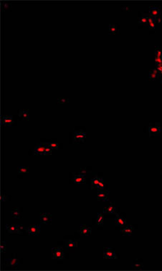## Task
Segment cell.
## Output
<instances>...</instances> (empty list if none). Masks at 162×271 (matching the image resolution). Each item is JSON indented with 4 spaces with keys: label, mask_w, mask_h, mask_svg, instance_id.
Returning a JSON list of instances; mask_svg holds the SVG:
<instances>
[{
    "label": "cell",
    "mask_w": 162,
    "mask_h": 271,
    "mask_svg": "<svg viewBox=\"0 0 162 271\" xmlns=\"http://www.w3.org/2000/svg\"><path fill=\"white\" fill-rule=\"evenodd\" d=\"M149 15L153 18H157L161 15V10L159 7H149Z\"/></svg>",
    "instance_id": "cell-13"
},
{
    "label": "cell",
    "mask_w": 162,
    "mask_h": 271,
    "mask_svg": "<svg viewBox=\"0 0 162 271\" xmlns=\"http://www.w3.org/2000/svg\"><path fill=\"white\" fill-rule=\"evenodd\" d=\"M7 230L8 231L9 234H22V232L20 231L17 227V225L16 224H7Z\"/></svg>",
    "instance_id": "cell-9"
},
{
    "label": "cell",
    "mask_w": 162,
    "mask_h": 271,
    "mask_svg": "<svg viewBox=\"0 0 162 271\" xmlns=\"http://www.w3.org/2000/svg\"><path fill=\"white\" fill-rule=\"evenodd\" d=\"M132 268L133 270H142L144 268V264L141 262H135L132 265Z\"/></svg>",
    "instance_id": "cell-27"
},
{
    "label": "cell",
    "mask_w": 162,
    "mask_h": 271,
    "mask_svg": "<svg viewBox=\"0 0 162 271\" xmlns=\"http://www.w3.org/2000/svg\"><path fill=\"white\" fill-rule=\"evenodd\" d=\"M155 22H156V20L151 22V23H148V28H149V30H153L155 29Z\"/></svg>",
    "instance_id": "cell-32"
},
{
    "label": "cell",
    "mask_w": 162,
    "mask_h": 271,
    "mask_svg": "<svg viewBox=\"0 0 162 271\" xmlns=\"http://www.w3.org/2000/svg\"><path fill=\"white\" fill-rule=\"evenodd\" d=\"M9 7V4H6V3L3 4V8H4V9H7V8H8V7Z\"/></svg>",
    "instance_id": "cell-39"
},
{
    "label": "cell",
    "mask_w": 162,
    "mask_h": 271,
    "mask_svg": "<svg viewBox=\"0 0 162 271\" xmlns=\"http://www.w3.org/2000/svg\"><path fill=\"white\" fill-rule=\"evenodd\" d=\"M139 24H141V25H146L148 24V20H147V14H143L141 18L139 19Z\"/></svg>",
    "instance_id": "cell-23"
},
{
    "label": "cell",
    "mask_w": 162,
    "mask_h": 271,
    "mask_svg": "<svg viewBox=\"0 0 162 271\" xmlns=\"http://www.w3.org/2000/svg\"><path fill=\"white\" fill-rule=\"evenodd\" d=\"M52 258L55 260H63L65 258V254L62 247L52 248Z\"/></svg>",
    "instance_id": "cell-3"
},
{
    "label": "cell",
    "mask_w": 162,
    "mask_h": 271,
    "mask_svg": "<svg viewBox=\"0 0 162 271\" xmlns=\"http://www.w3.org/2000/svg\"><path fill=\"white\" fill-rule=\"evenodd\" d=\"M99 181H100V178L97 175H95L93 178L91 179V182H90V189L91 190H93V188L97 187Z\"/></svg>",
    "instance_id": "cell-18"
},
{
    "label": "cell",
    "mask_w": 162,
    "mask_h": 271,
    "mask_svg": "<svg viewBox=\"0 0 162 271\" xmlns=\"http://www.w3.org/2000/svg\"><path fill=\"white\" fill-rule=\"evenodd\" d=\"M85 175L78 173V174L73 175L72 181H74V183L75 184H81L83 183H85Z\"/></svg>",
    "instance_id": "cell-10"
},
{
    "label": "cell",
    "mask_w": 162,
    "mask_h": 271,
    "mask_svg": "<svg viewBox=\"0 0 162 271\" xmlns=\"http://www.w3.org/2000/svg\"><path fill=\"white\" fill-rule=\"evenodd\" d=\"M108 194H109V191L107 190L105 191H99L98 193V195H97V197H98V201H108Z\"/></svg>",
    "instance_id": "cell-14"
},
{
    "label": "cell",
    "mask_w": 162,
    "mask_h": 271,
    "mask_svg": "<svg viewBox=\"0 0 162 271\" xmlns=\"http://www.w3.org/2000/svg\"><path fill=\"white\" fill-rule=\"evenodd\" d=\"M6 250V242H2L1 244V252H4Z\"/></svg>",
    "instance_id": "cell-33"
},
{
    "label": "cell",
    "mask_w": 162,
    "mask_h": 271,
    "mask_svg": "<svg viewBox=\"0 0 162 271\" xmlns=\"http://www.w3.org/2000/svg\"><path fill=\"white\" fill-rule=\"evenodd\" d=\"M19 117L24 120H27L29 118V111L28 110H20L19 112Z\"/></svg>",
    "instance_id": "cell-19"
},
{
    "label": "cell",
    "mask_w": 162,
    "mask_h": 271,
    "mask_svg": "<svg viewBox=\"0 0 162 271\" xmlns=\"http://www.w3.org/2000/svg\"><path fill=\"white\" fill-rule=\"evenodd\" d=\"M96 224L98 226H102L103 224V216L101 213H98L96 218Z\"/></svg>",
    "instance_id": "cell-21"
},
{
    "label": "cell",
    "mask_w": 162,
    "mask_h": 271,
    "mask_svg": "<svg viewBox=\"0 0 162 271\" xmlns=\"http://www.w3.org/2000/svg\"><path fill=\"white\" fill-rule=\"evenodd\" d=\"M26 232L29 235H36L38 236L40 232V225H32L29 227H26Z\"/></svg>",
    "instance_id": "cell-5"
},
{
    "label": "cell",
    "mask_w": 162,
    "mask_h": 271,
    "mask_svg": "<svg viewBox=\"0 0 162 271\" xmlns=\"http://www.w3.org/2000/svg\"><path fill=\"white\" fill-rule=\"evenodd\" d=\"M161 66H162V63H161Z\"/></svg>",
    "instance_id": "cell-43"
},
{
    "label": "cell",
    "mask_w": 162,
    "mask_h": 271,
    "mask_svg": "<svg viewBox=\"0 0 162 271\" xmlns=\"http://www.w3.org/2000/svg\"><path fill=\"white\" fill-rule=\"evenodd\" d=\"M155 63L156 64H161L162 63V58H158L155 57Z\"/></svg>",
    "instance_id": "cell-36"
},
{
    "label": "cell",
    "mask_w": 162,
    "mask_h": 271,
    "mask_svg": "<svg viewBox=\"0 0 162 271\" xmlns=\"http://www.w3.org/2000/svg\"><path fill=\"white\" fill-rule=\"evenodd\" d=\"M12 216L15 217L16 219H20L21 218L20 214L19 211V209H12Z\"/></svg>",
    "instance_id": "cell-25"
},
{
    "label": "cell",
    "mask_w": 162,
    "mask_h": 271,
    "mask_svg": "<svg viewBox=\"0 0 162 271\" xmlns=\"http://www.w3.org/2000/svg\"><path fill=\"white\" fill-rule=\"evenodd\" d=\"M58 101L59 103H65V102H68V101H69V99H68L65 98H59L58 99Z\"/></svg>",
    "instance_id": "cell-34"
},
{
    "label": "cell",
    "mask_w": 162,
    "mask_h": 271,
    "mask_svg": "<svg viewBox=\"0 0 162 271\" xmlns=\"http://www.w3.org/2000/svg\"><path fill=\"white\" fill-rule=\"evenodd\" d=\"M52 153V147L49 145V142H47L45 147V151H44V155H51Z\"/></svg>",
    "instance_id": "cell-24"
},
{
    "label": "cell",
    "mask_w": 162,
    "mask_h": 271,
    "mask_svg": "<svg viewBox=\"0 0 162 271\" xmlns=\"http://www.w3.org/2000/svg\"><path fill=\"white\" fill-rule=\"evenodd\" d=\"M161 85H162V79H161Z\"/></svg>",
    "instance_id": "cell-42"
},
{
    "label": "cell",
    "mask_w": 162,
    "mask_h": 271,
    "mask_svg": "<svg viewBox=\"0 0 162 271\" xmlns=\"http://www.w3.org/2000/svg\"><path fill=\"white\" fill-rule=\"evenodd\" d=\"M49 145L52 147V149H55V150H58L59 148V145L58 142H49Z\"/></svg>",
    "instance_id": "cell-31"
},
{
    "label": "cell",
    "mask_w": 162,
    "mask_h": 271,
    "mask_svg": "<svg viewBox=\"0 0 162 271\" xmlns=\"http://www.w3.org/2000/svg\"><path fill=\"white\" fill-rule=\"evenodd\" d=\"M88 172H90V171H88V170H87V169L85 168H81L80 169V172L79 173H80V174H83V175H86V173H88Z\"/></svg>",
    "instance_id": "cell-35"
},
{
    "label": "cell",
    "mask_w": 162,
    "mask_h": 271,
    "mask_svg": "<svg viewBox=\"0 0 162 271\" xmlns=\"http://www.w3.org/2000/svg\"><path fill=\"white\" fill-rule=\"evenodd\" d=\"M116 212V208L115 206L114 202H111L109 206L103 209V213L105 214H115Z\"/></svg>",
    "instance_id": "cell-12"
},
{
    "label": "cell",
    "mask_w": 162,
    "mask_h": 271,
    "mask_svg": "<svg viewBox=\"0 0 162 271\" xmlns=\"http://www.w3.org/2000/svg\"><path fill=\"white\" fill-rule=\"evenodd\" d=\"M148 134L149 137H153L161 135V124L158 123H149L148 124Z\"/></svg>",
    "instance_id": "cell-1"
},
{
    "label": "cell",
    "mask_w": 162,
    "mask_h": 271,
    "mask_svg": "<svg viewBox=\"0 0 162 271\" xmlns=\"http://www.w3.org/2000/svg\"><path fill=\"white\" fill-rule=\"evenodd\" d=\"M92 232V228L85 224H81L80 229L78 230V232L80 233L82 236H88V235H90Z\"/></svg>",
    "instance_id": "cell-8"
},
{
    "label": "cell",
    "mask_w": 162,
    "mask_h": 271,
    "mask_svg": "<svg viewBox=\"0 0 162 271\" xmlns=\"http://www.w3.org/2000/svg\"><path fill=\"white\" fill-rule=\"evenodd\" d=\"M158 76H159V74L155 73L152 70L149 72V78H150L151 80H155V79L158 78Z\"/></svg>",
    "instance_id": "cell-29"
},
{
    "label": "cell",
    "mask_w": 162,
    "mask_h": 271,
    "mask_svg": "<svg viewBox=\"0 0 162 271\" xmlns=\"http://www.w3.org/2000/svg\"><path fill=\"white\" fill-rule=\"evenodd\" d=\"M109 31L112 34H116V32H118V27L114 24H110L109 25Z\"/></svg>",
    "instance_id": "cell-26"
},
{
    "label": "cell",
    "mask_w": 162,
    "mask_h": 271,
    "mask_svg": "<svg viewBox=\"0 0 162 271\" xmlns=\"http://www.w3.org/2000/svg\"><path fill=\"white\" fill-rule=\"evenodd\" d=\"M7 261L8 262V264L6 265L7 267L8 266H15V265H17V257H15V254H14L13 255V257H12V259H7Z\"/></svg>",
    "instance_id": "cell-20"
},
{
    "label": "cell",
    "mask_w": 162,
    "mask_h": 271,
    "mask_svg": "<svg viewBox=\"0 0 162 271\" xmlns=\"http://www.w3.org/2000/svg\"><path fill=\"white\" fill-rule=\"evenodd\" d=\"M155 19H156V22L157 21V22H159V23H160V22H161V15L158 16V17L155 18Z\"/></svg>",
    "instance_id": "cell-38"
},
{
    "label": "cell",
    "mask_w": 162,
    "mask_h": 271,
    "mask_svg": "<svg viewBox=\"0 0 162 271\" xmlns=\"http://www.w3.org/2000/svg\"><path fill=\"white\" fill-rule=\"evenodd\" d=\"M103 255L105 259H117L118 257L116 255L115 251L112 248H104L103 249Z\"/></svg>",
    "instance_id": "cell-4"
},
{
    "label": "cell",
    "mask_w": 162,
    "mask_h": 271,
    "mask_svg": "<svg viewBox=\"0 0 162 271\" xmlns=\"http://www.w3.org/2000/svg\"><path fill=\"white\" fill-rule=\"evenodd\" d=\"M116 214V217L115 218V225L118 226V227H123L126 224V219L125 217L121 216V214L118 213Z\"/></svg>",
    "instance_id": "cell-6"
},
{
    "label": "cell",
    "mask_w": 162,
    "mask_h": 271,
    "mask_svg": "<svg viewBox=\"0 0 162 271\" xmlns=\"http://www.w3.org/2000/svg\"><path fill=\"white\" fill-rule=\"evenodd\" d=\"M162 50L161 47H156L155 48V57L161 58Z\"/></svg>",
    "instance_id": "cell-28"
},
{
    "label": "cell",
    "mask_w": 162,
    "mask_h": 271,
    "mask_svg": "<svg viewBox=\"0 0 162 271\" xmlns=\"http://www.w3.org/2000/svg\"><path fill=\"white\" fill-rule=\"evenodd\" d=\"M159 73H160V74H161V75H162V71H160V72H159Z\"/></svg>",
    "instance_id": "cell-41"
},
{
    "label": "cell",
    "mask_w": 162,
    "mask_h": 271,
    "mask_svg": "<svg viewBox=\"0 0 162 271\" xmlns=\"http://www.w3.org/2000/svg\"><path fill=\"white\" fill-rule=\"evenodd\" d=\"M1 123H2V125L11 127L12 124L15 123V121H14V119H13V116H4V117H2V119H1Z\"/></svg>",
    "instance_id": "cell-7"
},
{
    "label": "cell",
    "mask_w": 162,
    "mask_h": 271,
    "mask_svg": "<svg viewBox=\"0 0 162 271\" xmlns=\"http://www.w3.org/2000/svg\"><path fill=\"white\" fill-rule=\"evenodd\" d=\"M134 229H135L131 225H128V226L126 227L123 229H122L121 230V234L123 236H126V235L130 236V235H131L132 232L134 231Z\"/></svg>",
    "instance_id": "cell-16"
},
{
    "label": "cell",
    "mask_w": 162,
    "mask_h": 271,
    "mask_svg": "<svg viewBox=\"0 0 162 271\" xmlns=\"http://www.w3.org/2000/svg\"><path fill=\"white\" fill-rule=\"evenodd\" d=\"M104 186H105V183H104V181H103V178H100V181H99L97 187H96L98 191L99 192V191H103Z\"/></svg>",
    "instance_id": "cell-22"
},
{
    "label": "cell",
    "mask_w": 162,
    "mask_h": 271,
    "mask_svg": "<svg viewBox=\"0 0 162 271\" xmlns=\"http://www.w3.org/2000/svg\"><path fill=\"white\" fill-rule=\"evenodd\" d=\"M47 143H40L38 145H36L35 150H34V152H33V154L34 155H44L45 147Z\"/></svg>",
    "instance_id": "cell-11"
},
{
    "label": "cell",
    "mask_w": 162,
    "mask_h": 271,
    "mask_svg": "<svg viewBox=\"0 0 162 271\" xmlns=\"http://www.w3.org/2000/svg\"><path fill=\"white\" fill-rule=\"evenodd\" d=\"M40 220L43 224H49L52 221V215L50 214H41Z\"/></svg>",
    "instance_id": "cell-15"
},
{
    "label": "cell",
    "mask_w": 162,
    "mask_h": 271,
    "mask_svg": "<svg viewBox=\"0 0 162 271\" xmlns=\"http://www.w3.org/2000/svg\"><path fill=\"white\" fill-rule=\"evenodd\" d=\"M29 172V169L27 167H20L18 169V174L19 173H26Z\"/></svg>",
    "instance_id": "cell-30"
},
{
    "label": "cell",
    "mask_w": 162,
    "mask_h": 271,
    "mask_svg": "<svg viewBox=\"0 0 162 271\" xmlns=\"http://www.w3.org/2000/svg\"><path fill=\"white\" fill-rule=\"evenodd\" d=\"M17 227L18 229H20V231H26V227H24V226H22V225H21V224H19L17 225Z\"/></svg>",
    "instance_id": "cell-37"
},
{
    "label": "cell",
    "mask_w": 162,
    "mask_h": 271,
    "mask_svg": "<svg viewBox=\"0 0 162 271\" xmlns=\"http://www.w3.org/2000/svg\"><path fill=\"white\" fill-rule=\"evenodd\" d=\"M1 201H6V199H5V197H4V195H1Z\"/></svg>",
    "instance_id": "cell-40"
},
{
    "label": "cell",
    "mask_w": 162,
    "mask_h": 271,
    "mask_svg": "<svg viewBox=\"0 0 162 271\" xmlns=\"http://www.w3.org/2000/svg\"><path fill=\"white\" fill-rule=\"evenodd\" d=\"M85 137H86V134L82 130L75 131L72 135V140H73L74 143L84 142Z\"/></svg>",
    "instance_id": "cell-2"
},
{
    "label": "cell",
    "mask_w": 162,
    "mask_h": 271,
    "mask_svg": "<svg viewBox=\"0 0 162 271\" xmlns=\"http://www.w3.org/2000/svg\"><path fill=\"white\" fill-rule=\"evenodd\" d=\"M65 244V247L67 248H74L78 247V241H72L70 239H67L64 241Z\"/></svg>",
    "instance_id": "cell-17"
}]
</instances>
